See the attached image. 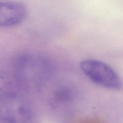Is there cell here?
I'll return each instance as SVG.
<instances>
[{"label": "cell", "mask_w": 123, "mask_h": 123, "mask_svg": "<svg viewBox=\"0 0 123 123\" xmlns=\"http://www.w3.org/2000/svg\"><path fill=\"white\" fill-rule=\"evenodd\" d=\"M82 73L95 84L109 90L121 88L122 82L117 72L111 66L96 59H86L80 63Z\"/></svg>", "instance_id": "obj_1"}, {"label": "cell", "mask_w": 123, "mask_h": 123, "mask_svg": "<svg viewBox=\"0 0 123 123\" xmlns=\"http://www.w3.org/2000/svg\"><path fill=\"white\" fill-rule=\"evenodd\" d=\"M28 14L26 7L14 1L0 2V27H11L19 25Z\"/></svg>", "instance_id": "obj_2"}]
</instances>
